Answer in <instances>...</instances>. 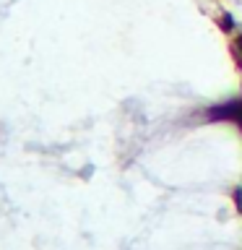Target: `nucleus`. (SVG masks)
<instances>
[{"label":"nucleus","mask_w":242,"mask_h":250,"mask_svg":"<svg viewBox=\"0 0 242 250\" xmlns=\"http://www.w3.org/2000/svg\"><path fill=\"white\" fill-rule=\"evenodd\" d=\"M232 26H234V19H232L229 13H224V16H222V29H224V31H232Z\"/></svg>","instance_id":"nucleus-1"}]
</instances>
